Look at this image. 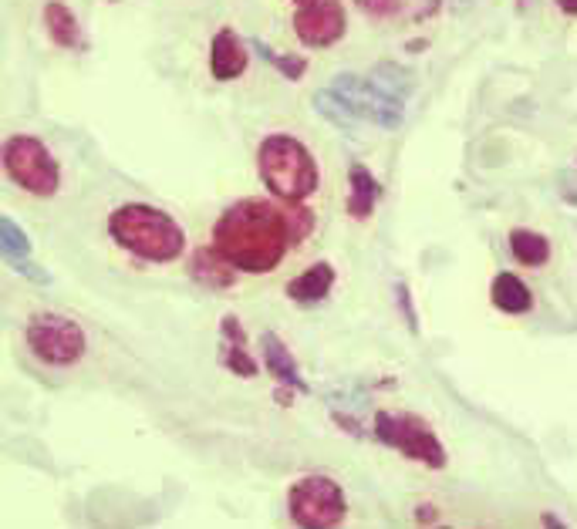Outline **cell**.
<instances>
[{"label": "cell", "mask_w": 577, "mask_h": 529, "mask_svg": "<svg viewBox=\"0 0 577 529\" xmlns=\"http://www.w3.org/2000/svg\"><path fill=\"white\" fill-rule=\"evenodd\" d=\"M314 108H318V115L328 118L331 125H338L341 132H358V129H362V122L355 118V112H351V108L341 102L331 88L314 91Z\"/></svg>", "instance_id": "obj_20"}, {"label": "cell", "mask_w": 577, "mask_h": 529, "mask_svg": "<svg viewBox=\"0 0 577 529\" xmlns=\"http://www.w3.org/2000/svg\"><path fill=\"white\" fill-rule=\"evenodd\" d=\"M250 48H254V51L260 54V58L267 61V65H274L277 71H281L284 78H291V81H297V78L304 75V71H308V61H304V58H297V54H281V51H270L267 44L260 41V38H254V41H250Z\"/></svg>", "instance_id": "obj_22"}, {"label": "cell", "mask_w": 577, "mask_h": 529, "mask_svg": "<svg viewBox=\"0 0 577 529\" xmlns=\"http://www.w3.org/2000/svg\"><path fill=\"white\" fill-rule=\"evenodd\" d=\"M375 439L392 445L395 452H402L405 459L422 462L429 469H446V449L439 442V435L432 432L429 422H422L419 415H389L378 412L375 418Z\"/></svg>", "instance_id": "obj_6"}, {"label": "cell", "mask_w": 577, "mask_h": 529, "mask_svg": "<svg viewBox=\"0 0 577 529\" xmlns=\"http://www.w3.org/2000/svg\"><path fill=\"white\" fill-rule=\"evenodd\" d=\"M4 169L24 193L48 199L58 193L61 186V169L54 162V155L44 149L41 139L34 135H11L4 142Z\"/></svg>", "instance_id": "obj_4"}, {"label": "cell", "mask_w": 577, "mask_h": 529, "mask_svg": "<svg viewBox=\"0 0 577 529\" xmlns=\"http://www.w3.org/2000/svg\"><path fill=\"white\" fill-rule=\"evenodd\" d=\"M294 243L287 206L267 199H243L233 203L213 226V246L230 267L243 273H270L284 260Z\"/></svg>", "instance_id": "obj_1"}, {"label": "cell", "mask_w": 577, "mask_h": 529, "mask_svg": "<svg viewBox=\"0 0 577 529\" xmlns=\"http://www.w3.org/2000/svg\"><path fill=\"white\" fill-rule=\"evenodd\" d=\"M189 273H193V277L210 290H223V287H230L233 280H237V267H230V263L216 253V246H203V250H196Z\"/></svg>", "instance_id": "obj_16"}, {"label": "cell", "mask_w": 577, "mask_h": 529, "mask_svg": "<svg viewBox=\"0 0 577 529\" xmlns=\"http://www.w3.org/2000/svg\"><path fill=\"white\" fill-rule=\"evenodd\" d=\"M355 7L375 21H385V17H395L405 7V0H355Z\"/></svg>", "instance_id": "obj_23"}, {"label": "cell", "mask_w": 577, "mask_h": 529, "mask_svg": "<svg viewBox=\"0 0 577 529\" xmlns=\"http://www.w3.org/2000/svg\"><path fill=\"white\" fill-rule=\"evenodd\" d=\"M297 4H301V7H304V4H311V0H297Z\"/></svg>", "instance_id": "obj_29"}, {"label": "cell", "mask_w": 577, "mask_h": 529, "mask_svg": "<svg viewBox=\"0 0 577 529\" xmlns=\"http://www.w3.org/2000/svg\"><path fill=\"white\" fill-rule=\"evenodd\" d=\"M456 4H470V0H456Z\"/></svg>", "instance_id": "obj_30"}, {"label": "cell", "mask_w": 577, "mask_h": 529, "mask_svg": "<svg viewBox=\"0 0 577 529\" xmlns=\"http://www.w3.org/2000/svg\"><path fill=\"white\" fill-rule=\"evenodd\" d=\"M287 513H291L297 526H308V529L338 526L345 523L348 516L345 489L328 476H304L287 492Z\"/></svg>", "instance_id": "obj_5"}, {"label": "cell", "mask_w": 577, "mask_h": 529, "mask_svg": "<svg viewBox=\"0 0 577 529\" xmlns=\"http://www.w3.org/2000/svg\"><path fill=\"white\" fill-rule=\"evenodd\" d=\"M368 78H372L385 95L399 98V102H409V95L416 91V75H412L409 68L395 65V61H385V65L372 68L368 71Z\"/></svg>", "instance_id": "obj_19"}, {"label": "cell", "mask_w": 577, "mask_h": 529, "mask_svg": "<svg viewBox=\"0 0 577 529\" xmlns=\"http://www.w3.org/2000/svg\"><path fill=\"white\" fill-rule=\"evenodd\" d=\"M331 287H335V267L331 263H314V267H308L301 277L287 284V297L294 304H321L331 294Z\"/></svg>", "instance_id": "obj_14"}, {"label": "cell", "mask_w": 577, "mask_h": 529, "mask_svg": "<svg viewBox=\"0 0 577 529\" xmlns=\"http://www.w3.org/2000/svg\"><path fill=\"white\" fill-rule=\"evenodd\" d=\"M490 300L503 314H527V310H534V294H530V287L520 277H513V273H500V277L493 280Z\"/></svg>", "instance_id": "obj_17"}, {"label": "cell", "mask_w": 577, "mask_h": 529, "mask_svg": "<svg viewBox=\"0 0 577 529\" xmlns=\"http://www.w3.org/2000/svg\"><path fill=\"white\" fill-rule=\"evenodd\" d=\"M11 267H14L17 273H24V277L38 280V284H48V280H51V277H48V273H44V270L38 267V263H31V260H27V257H24V260H14V263H11Z\"/></svg>", "instance_id": "obj_25"}, {"label": "cell", "mask_w": 577, "mask_h": 529, "mask_svg": "<svg viewBox=\"0 0 577 529\" xmlns=\"http://www.w3.org/2000/svg\"><path fill=\"white\" fill-rule=\"evenodd\" d=\"M348 186H351L348 213L355 216V220H368L378 203V196H382V182H378L362 162H355V166L348 169Z\"/></svg>", "instance_id": "obj_15"}, {"label": "cell", "mask_w": 577, "mask_h": 529, "mask_svg": "<svg viewBox=\"0 0 577 529\" xmlns=\"http://www.w3.org/2000/svg\"><path fill=\"white\" fill-rule=\"evenodd\" d=\"M44 27H48V38L65 51H88V38L81 31L78 17L68 11L61 0L44 4Z\"/></svg>", "instance_id": "obj_12"}, {"label": "cell", "mask_w": 577, "mask_h": 529, "mask_svg": "<svg viewBox=\"0 0 577 529\" xmlns=\"http://www.w3.org/2000/svg\"><path fill=\"white\" fill-rule=\"evenodd\" d=\"M247 61H250V54L243 48V41L230 31V27H220L210 44V75L216 81H233L247 71Z\"/></svg>", "instance_id": "obj_10"}, {"label": "cell", "mask_w": 577, "mask_h": 529, "mask_svg": "<svg viewBox=\"0 0 577 529\" xmlns=\"http://www.w3.org/2000/svg\"><path fill=\"white\" fill-rule=\"evenodd\" d=\"M429 519H432V523H436V509L422 506V509H419V523H429Z\"/></svg>", "instance_id": "obj_27"}, {"label": "cell", "mask_w": 577, "mask_h": 529, "mask_svg": "<svg viewBox=\"0 0 577 529\" xmlns=\"http://www.w3.org/2000/svg\"><path fill=\"white\" fill-rule=\"evenodd\" d=\"M328 88L335 91L351 112H355L358 122H372V125H378V129H399L402 125L405 102L385 95V91L378 88L368 75H348V71H341Z\"/></svg>", "instance_id": "obj_8"}, {"label": "cell", "mask_w": 577, "mask_h": 529, "mask_svg": "<svg viewBox=\"0 0 577 529\" xmlns=\"http://www.w3.org/2000/svg\"><path fill=\"white\" fill-rule=\"evenodd\" d=\"M260 351H264V361H267V371L270 378H277L284 388L291 391H301V395H308V381L301 378V371H297V364L291 358V351H287V344L281 341L277 334H260Z\"/></svg>", "instance_id": "obj_11"}, {"label": "cell", "mask_w": 577, "mask_h": 529, "mask_svg": "<svg viewBox=\"0 0 577 529\" xmlns=\"http://www.w3.org/2000/svg\"><path fill=\"white\" fill-rule=\"evenodd\" d=\"M220 331H223V364H227V371H233V375H240V378H254L257 361L247 354V337H243L240 321L233 314H227Z\"/></svg>", "instance_id": "obj_13"}, {"label": "cell", "mask_w": 577, "mask_h": 529, "mask_svg": "<svg viewBox=\"0 0 577 529\" xmlns=\"http://www.w3.org/2000/svg\"><path fill=\"white\" fill-rule=\"evenodd\" d=\"M335 422H338V425H345L351 435H362V425H358V422H351L348 415H341V412H338V415H335Z\"/></svg>", "instance_id": "obj_26"}, {"label": "cell", "mask_w": 577, "mask_h": 529, "mask_svg": "<svg viewBox=\"0 0 577 529\" xmlns=\"http://www.w3.org/2000/svg\"><path fill=\"white\" fill-rule=\"evenodd\" d=\"M557 7H561L564 14H577V0H557Z\"/></svg>", "instance_id": "obj_28"}, {"label": "cell", "mask_w": 577, "mask_h": 529, "mask_svg": "<svg viewBox=\"0 0 577 529\" xmlns=\"http://www.w3.org/2000/svg\"><path fill=\"white\" fill-rule=\"evenodd\" d=\"M395 294H399V307H402V314L409 317V331H412V334H419V317H416V310H412L409 287H405V284H399V287H395Z\"/></svg>", "instance_id": "obj_24"}, {"label": "cell", "mask_w": 577, "mask_h": 529, "mask_svg": "<svg viewBox=\"0 0 577 529\" xmlns=\"http://www.w3.org/2000/svg\"><path fill=\"white\" fill-rule=\"evenodd\" d=\"M257 169L264 186L284 203H304L318 189V162L294 135H267L257 149Z\"/></svg>", "instance_id": "obj_3"}, {"label": "cell", "mask_w": 577, "mask_h": 529, "mask_svg": "<svg viewBox=\"0 0 577 529\" xmlns=\"http://www.w3.org/2000/svg\"><path fill=\"white\" fill-rule=\"evenodd\" d=\"M510 253L513 260L524 263V267H544V263L551 260V243H547V236H540L534 230H513Z\"/></svg>", "instance_id": "obj_18"}, {"label": "cell", "mask_w": 577, "mask_h": 529, "mask_svg": "<svg viewBox=\"0 0 577 529\" xmlns=\"http://www.w3.org/2000/svg\"><path fill=\"white\" fill-rule=\"evenodd\" d=\"M0 253H4L7 263L31 257V240H27V233L11 220V216H0Z\"/></svg>", "instance_id": "obj_21"}, {"label": "cell", "mask_w": 577, "mask_h": 529, "mask_svg": "<svg viewBox=\"0 0 577 529\" xmlns=\"http://www.w3.org/2000/svg\"><path fill=\"white\" fill-rule=\"evenodd\" d=\"M27 348L34 351V358L54 368H68V364L81 361L88 341L78 321H71L65 314H38L27 324Z\"/></svg>", "instance_id": "obj_7"}, {"label": "cell", "mask_w": 577, "mask_h": 529, "mask_svg": "<svg viewBox=\"0 0 577 529\" xmlns=\"http://www.w3.org/2000/svg\"><path fill=\"white\" fill-rule=\"evenodd\" d=\"M108 233L122 250L149 263H173L183 257L186 233L169 213L146 203H125L108 220Z\"/></svg>", "instance_id": "obj_2"}, {"label": "cell", "mask_w": 577, "mask_h": 529, "mask_svg": "<svg viewBox=\"0 0 577 529\" xmlns=\"http://www.w3.org/2000/svg\"><path fill=\"white\" fill-rule=\"evenodd\" d=\"M294 31L308 48H331L345 38L348 14L341 0H311V4L297 7Z\"/></svg>", "instance_id": "obj_9"}]
</instances>
